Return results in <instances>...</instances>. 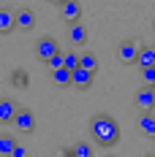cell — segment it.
<instances>
[{
	"instance_id": "cell-1",
	"label": "cell",
	"mask_w": 155,
	"mask_h": 157,
	"mask_svg": "<svg viewBox=\"0 0 155 157\" xmlns=\"http://www.w3.org/2000/svg\"><path fill=\"white\" fill-rule=\"evenodd\" d=\"M90 136H93V141L98 146H114V144L120 141V125H117V119L114 117H109V114H98L90 119Z\"/></svg>"
},
{
	"instance_id": "cell-2",
	"label": "cell",
	"mask_w": 155,
	"mask_h": 157,
	"mask_svg": "<svg viewBox=\"0 0 155 157\" xmlns=\"http://www.w3.org/2000/svg\"><path fill=\"white\" fill-rule=\"evenodd\" d=\"M63 49H60V44L52 38V35H44V38H38V44H35V57L38 60H44V63H49L52 57H57Z\"/></svg>"
},
{
	"instance_id": "cell-3",
	"label": "cell",
	"mask_w": 155,
	"mask_h": 157,
	"mask_svg": "<svg viewBox=\"0 0 155 157\" xmlns=\"http://www.w3.org/2000/svg\"><path fill=\"white\" fill-rule=\"evenodd\" d=\"M139 52H141V46L136 44V41H123L120 46H117V57H120V63H133L136 65V60H139Z\"/></svg>"
},
{
	"instance_id": "cell-4",
	"label": "cell",
	"mask_w": 155,
	"mask_h": 157,
	"mask_svg": "<svg viewBox=\"0 0 155 157\" xmlns=\"http://www.w3.org/2000/svg\"><path fill=\"white\" fill-rule=\"evenodd\" d=\"M16 117H19V106H16L11 98H3L0 100V122L3 125H14Z\"/></svg>"
},
{
	"instance_id": "cell-5",
	"label": "cell",
	"mask_w": 155,
	"mask_h": 157,
	"mask_svg": "<svg viewBox=\"0 0 155 157\" xmlns=\"http://www.w3.org/2000/svg\"><path fill=\"white\" fill-rule=\"evenodd\" d=\"M22 133H33L35 130V114H33L30 109H19V117H16V122H14Z\"/></svg>"
},
{
	"instance_id": "cell-6",
	"label": "cell",
	"mask_w": 155,
	"mask_h": 157,
	"mask_svg": "<svg viewBox=\"0 0 155 157\" xmlns=\"http://www.w3.org/2000/svg\"><path fill=\"white\" fill-rule=\"evenodd\" d=\"M68 41H71L74 46H82V44H87V27H84L82 22H74V25H68Z\"/></svg>"
},
{
	"instance_id": "cell-7",
	"label": "cell",
	"mask_w": 155,
	"mask_h": 157,
	"mask_svg": "<svg viewBox=\"0 0 155 157\" xmlns=\"http://www.w3.org/2000/svg\"><path fill=\"white\" fill-rule=\"evenodd\" d=\"M16 27L33 30V27H35V11H33V8H19V11H16Z\"/></svg>"
},
{
	"instance_id": "cell-8",
	"label": "cell",
	"mask_w": 155,
	"mask_h": 157,
	"mask_svg": "<svg viewBox=\"0 0 155 157\" xmlns=\"http://www.w3.org/2000/svg\"><path fill=\"white\" fill-rule=\"evenodd\" d=\"M60 14L65 22H79V16H82V6H79L76 0H68V3H63V8H60Z\"/></svg>"
},
{
	"instance_id": "cell-9",
	"label": "cell",
	"mask_w": 155,
	"mask_h": 157,
	"mask_svg": "<svg viewBox=\"0 0 155 157\" xmlns=\"http://www.w3.org/2000/svg\"><path fill=\"white\" fill-rule=\"evenodd\" d=\"M133 100H136V106H139V109H144V111H153V106H155V95H153V90H150V87H141Z\"/></svg>"
},
{
	"instance_id": "cell-10",
	"label": "cell",
	"mask_w": 155,
	"mask_h": 157,
	"mask_svg": "<svg viewBox=\"0 0 155 157\" xmlns=\"http://www.w3.org/2000/svg\"><path fill=\"white\" fill-rule=\"evenodd\" d=\"M139 130L147 136V138L155 141V114L153 111H144V114L139 117Z\"/></svg>"
},
{
	"instance_id": "cell-11",
	"label": "cell",
	"mask_w": 155,
	"mask_h": 157,
	"mask_svg": "<svg viewBox=\"0 0 155 157\" xmlns=\"http://www.w3.org/2000/svg\"><path fill=\"white\" fill-rule=\"evenodd\" d=\"M93 76L95 73L84 71V68L74 71V87H76V90H90V87H93Z\"/></svg>"
},
{
	"instance_id": "cell-12",
	"label": "cell",
	"mask_w": 155,
	"mask_h": 157,
	"mask_svg": "<svg viewBox=\"0 0 155 157\" xmlns=\"http://www.w3.org/2000/svg\"><path fill=\"white\" fill-rule=\"evenodd\" d=\"M136 65H139V71H144V68H155V46H141Z\"/></svg>"
},
{
	"instance_id": "cell-13",
	"label": "cell",
	"mask_w": 155,
	"mask_h": 157,
	"mask_svg": "<svg viewBox=\"0 0 155 157\" xmlns=\"http://www.w3.org/2000/svg\"><path fill=\"white\" fill-rule=\"evenodd\" d=\"M16 27V14L8 8H0V33H11Z\"/></svg>"
},
{
	"instance_id": "cell-14",
	"label": "cell",
	"mask_w": 155,
	"mask_h": 157,
	"mask_svg": "<svg viewBox=\"0 0 155 157\" xmlns=\"http://www.w3.org/2000/svg\"><path fill=\"white\" fill-rule=\"evenodd\" d=\"M52 81H55L57 87H74V73H71L68 68H63V71H55V73H52Z\"/></svg>"
},
{
	"instance_id": "cell-15",
	"label": "cell",
	"mask_w": 155,
	"mask_h": 157,
	"mask_svg": "<svg viewBox=\"0 0 155 157\" xmlns=\"http://www.w3.org/2000/svg\"><path fill=\"white\" fill-rule=\"evenodd\" d=\"M14 149H16L14 136H3V138H0V155H3V157H11V155H14Z\"/></svg>"
},
{
	"instance_id": "cell-16",
	"label": "cell",
	"mask_w": 155,
	"mask_h": 157,
	"mask_svg": "<svg viewBox=\"0 0 155 157\" xmlns=\"http://www.w3.org/2000/svg\"><path fill=\"white\" fill-rule=\"evenodd\" d=\"M65 68L74 73V71H79L82 68V54L79 52H65Z\"/></svg>"
},
{
	"instance_id": "cell-17",
	"label": "cell",
	"mask_w": 155,
	"mask_h": 157,
	"mask_svg": "<svg viewBox=\"0 0 155 157\" xmlns=\"http://www.w3.org/2000/svg\"><path fill=\"white\" fill-rule=\"evenodd\" d=\"M82 68H84V71H90V73L98 71V57H95L93 52H82Z\"/></svg>"
},
{
	"instance_id": "cell-18",
	"label": "cell",
	"mask_w": 155,
	"mask_h": 157,
	"mask_svg": "<svg viewBox=\"0 0 155 157\" xmlns=\"http://www.w3.org/2000/svg\"><path fill=\"white\" fill-rule=\"evenodd\" d=\"M11 84H14V87H22V90H25V87L30 84V76H27L25 71H14V73H11Z\"/></svg>"
},
{
	"instance_id": "cell-19",
	"label": "cell",
	"mask_w": 155,
	"mask_h": 157,
	"mask_svg": "<svg viewBox=\"0 0 155 157\" xmlns=\"http://www.w3.org/2000/svg\"><path fill=\"white\" fill-rule=\"evenodd\" d=\"M74 155L76 157H93V146H90L87 141H79L76 146H74Z\"/></svg>"
},
{
	"instance_id": "cell-20",
	"label": "cell",
	"mask_w": 155,
	"mask_h": 157,
	"mask_svg": "<svg viewBox=\"0 0 155 157\" xmlns=\"http://www.w3.org/2000/svg\"><path fill=\"white\" fill-rule=\"evenodd\" d=\"M141 81H144L147 87H153L155 84V68H144V71H141Z\"/></svg>"
},
{
	"instance_id": "cell-21",
	"label": "cell",
	"mask_w": 155,
	"mask_h": 157,
	"mask_svg": "<svg viewBox=\"0 0 155 157\" xmlns=\"http://www.w3.org/2000/svg\"><path fill=\"white\" fill-rule=\"evenodd\" d=\"M11 157H27V149H25V146H16Z\"/></svg>"
},
{
	"instance_id": "cell-22",
	"label": "cell",
	"mask_w": 155,
	"mask_h": 157,
	"mask_svg": "<svg viewBox=\"0 0 155 157\" xmlns=\"http://www.w3.org/2000/svg\"><path fill=\"white\" fill-rule=\"evenodd\" d=\"M60 157H76V155H74V149H63V155Z\"/></svg>"
},
{
	"instance_id": "cell-23",
	"label": "cell",
	"mask_w": 155,
	"mask_h": 157,
	"mask_svg": "<svg viewBox=\"0 0 155 157\" xmlns=\"http://www.w3.org/2000/svg\"><path fill=\"white\" fill-rule=\"evenodd\" d=\"M150 90H153V95H155V84H153V87H150Z\"/></svg>"
},
{
	"instance_id": "cell-24",
	"label": "cell",
	"mask_w": 155,
	"mask_h": 157,
	"mask_svg": "<svg viewBox=\"0 0 155 157\" xmlns=\"http://www.w3.org/2000/svg\"><path fill=\"white\" fill-rule=\"evenodd\" d=\"M147 157H155V155H147Z\"/></svg>"
},
{
	"instance_id": "cell-25",
	"label": "cell",
	"mask_w": 155,
	"mask_h": 157,
	"mask_svg": "<svg viewBox=\"0 0 155 157\" xmlns=\"http://www.w3.org/2000/svg\"><path fill=\"white\" fill-rule=\"evenodd\" d=\"M153 146H155V141H153Z\"/></svg>"
}]
</instances>
